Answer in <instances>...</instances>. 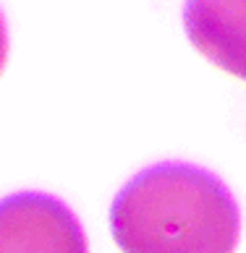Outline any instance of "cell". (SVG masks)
<instances>
[{
	"label": "cell",
	"instance_id": "1",
	"mask_svg": "<svg viewBox=\"0 0 246 253\" xmlns=\"http://www.w3.org/2000/svg\"><path fill=\"white\" fill-rule=\"evenodd\" d=\"M110 232L123 253H233L241 214L220 177L196 165L163 162L118 191Z\"/></svg>",
	"mask_w": 246,
	"mask_h": 253
},
{
	"label": "cell",
	"instance_id": "2",
	"mask_svg": "<svg viewBox=\"0 0 246 253\" xmlns=\"http://www.w3.org/2000/svg\"><path fill=\"white\" fill-rule=\"evenodd\" d=\"M0 253H87V238L61 199L13 193L0 201Z\"/></svg>",
	"mask_w": 246,
	"mask_h": 253
},
{
	"label": "cell",
	"instance_id": "3",
	"mask_svg": "<svg viewBox=\"0 0 246 253\" xmlns=\"http://www.w3.org/2000/svg\"><path fill=\"white\" fill-rule=\"evenodd\" d=\"M184 26L207 60L246 81V0H186Z\"/></svg>",
	"mask_w": 246,
	"mask_h": 253
},
{
	"label": "cell",
	"instance_id": "4",
	"mask_svg": "<svg viewBox=\"0 0 246 253\" xmlns=\"http://www.w3.org/2000/svg\"><path fill=\"white\" fill-rule=\"evenodd\" d=\"M5 55H8V37H5V21L0 16V71L5 65Z\"/></svg>",
	"mask_w": 246,
	"mask_h": 253
}]
</instances>
